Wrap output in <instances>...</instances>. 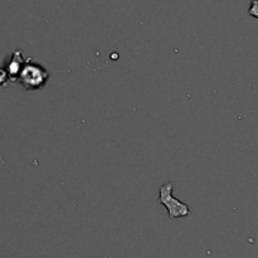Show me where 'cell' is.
Instances as JSON below:
<instances>
[{"mask_svg":"<svg viewBox=\"0 0 258 258\" xmlns=\"http://www.w3.org/2000/svg\"><path fill=\"white\" fill-rule=\"evenodd\" d=\"M49 73L43 66L33 62L32 58H28L22 73H20L19 83L27 91H37L47 83Z\"/></svg>","mask_w":258,"mask_h":258,"instance_id":"cell-1","label":"cell"},{"mask_svg":"<svg viewBox=\"0 0 258 258\" xmlns=\"http://www.w3.org/2000/svg\"><path fill=\"white\" fill-rule=\"evenodd\" d=\"M159 202L163 206L166 207L169 217L173 219L180 218V217H186L190 214L189 207L173 197V184L171 183H165L164 185L160 186Z\"/></svg>","mask_w":258,"mask_h":258,"instance_id":"cell-2","label":"cell"},{"mask_svg":"<svg viewBox=\"0 0 258 258\" xmlns=\"http://www.w3.org/2000/svg\"><path fill=\"white\" fill-rule=\"evenodd\" d=\"M25 63H27V59L23 58L22 50H14L12 55L5 60L4 68L8 72L10 82H17L23 68H24Z\"/></svg>","mask_w":258,"mask_h":258,"instance_id":"cell-3","label":"cell"},{"mask_svg":"<svg viewBox=\"0 0 258 258\" xmlns=\"http://www.w3.org/2000/svg\"><path fill=\"white\" fill-rule=\"evenodd\" d=\"M248 14L253 18H258V0H252L249 5Z\"/></svg>","mask_w":258,"mask_h":258,"instance_id":"cell-4","label":"cell"},{"mask_svg":"<svg viewBox=\"0 0 258 258\" xmlns=\"http://www.w3.org/2000/svg\"><path fill=\"white\" fill-rule=\"evenodd\" d=\"M9 81V76H8V72L5 71L4 67H0V86H5L7 82Z\"/></svg>","mask_w":258,"mask_h":258,"instance_id":"cell-5","label":"cell"}]
</instances>
